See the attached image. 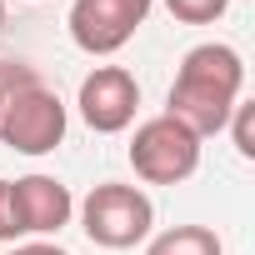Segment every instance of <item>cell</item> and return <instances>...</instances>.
<instances>
[{
    "mask_svg": "<svg viewBox=\"0 0 255 255\" xmlns=\"http://www.w3.org/2000/svg\"><path fill=\"white\" fill-rule=\"evenodd\" d=\"M145 255H225V245L210 225H170V230L150 235Z\"/></svg>",
    "mask_w": 255,
    "mask_h": 255,
    "instance_id": "cell-8",
    "label": "cell"
},
{
    "mask_svg": "<svg viewBox=\"0 0 255 255\" xmlns=\"http://www.w3.org/2000/svg\"><path fill=\"white\" fill-rule=\"evenodd\" d=\"M20 230H15V210H10V180H0V245H15Z\"/></svg>",
    "mask_w": 255,
    "mask_h": 255,
    "instance_id": "cell-11",
    "label": "cell"
},
{
    "mask_svg": "<svg viewBox=\"0 0 255 255\" xmlns=\"http://www.w3.org/2000/svg\"><path fill=\"white\" fill-rule=\"evenodd\" d=\"M10 255H70V250H60L55 240H25V245H15Z\"/></svg>",
    "mask_w": 255,
    "mask_h": 255,
    "instance_id": "cell-12",
    "label": "cell"
},
{
    "mask_svg": "<svg viewBox=\"0 0 255 255\" xmlns=\"http://www.w3.org/2000/svg\"><path fill=\"white\" fill-rule=\"evenodd\" d=\"M65 100L30 70L5 60V95H0V145L15 155H50L65 140Z\"/></svg>",
    "mask_w": 255,
    "mask_h": 255,
    "instance_id": "cell-2",
    "label": "cell"
},
{
    "mask_svg": "<svg viewBox=\"0 0 255 255\" xmlns=\"http://www.w3.org/2000/svg\"><path fill=\"white\" fill-rule=\"evenodd\" d=\"M150 5L155 0H75L65 25H70V40L85 55H115L135 40Z\"/></svg>",
    "mask_w": 255,
    "mask_h": 255,
    "instance_id": "cell-5",
    "label": "cell"
},
{
    "mask_svg": "<svg viewBox=\"0 0 255 255\" xmlns=\"http://www.w3.org/2000/svg\"><path fill=\"white\" fill-rule=\"evenodd\" d=\"M165 10H170L180 25H215V20L230 10V0H165Z\"/></svg>",
    "mask_w": 255,
    "mask_h": 255,
    "instance_id": "cell-9",
    "label": "cell"
},
{
    "mask_svg": "<svg viewBox=\"0 0 255 255\" xmlns=\"http://www.w3.org/2000/svg\"><path fill=\"white\" fill-rule=\"evenodd\" d=\"M200 145L180 120H170L165 110L140 120L135 135H130V170L145 180V185H180L200 170Z\"/></svg>",
    "mask_w": 255,
    "mask_h": 255,
    "instance_id": "cell-4",
    "label": "cell"
},
{
    "mask_svg": "<svg viewBox=\"0 0 255 255\" xmlns=\"http://www.w3.org/2000/svg\"><path fill=\"white\" fill-rule=\"evenodd\" d=\"M80 230L100 250H135L155 230V200L140 185L105 180L80 200Z\"/></svg>",
    "mask_w": 255,
    "mask_h": 255,
    "instance_id": "cell-3",
    "label": "cell"
},
{
    "mask_svg": "<svg viewBox=\"0 0 255 255\" xmlns=\"http://www.w3.org/2000/svg\"><path fill=\"white\" fill-rule=\"evenodd\" d=\"M10 210H15V230L20 235H60L75 215V195L65 190V180L55 175H20L10 180Z\"/></svg>",
    "mask_w": 255,
    "mask_h": 255,
    "instance_id": "cell-7",
    "label": "cell"
},
{
    "mask_svg": "<svg viewBox=\"0 0 255 255\" xmlns=\"http://www.w3.org/2000/svg\"><path fill=\"white\" fill-rule=\"evenodd\" d=\"M0 95H5V60H0Z\"/></svg>",
    "mask_w": 255,
    "mask_h": 255,
    "instance_id": "cell-13",
    "label": "cell"
},
{
    "mask_svg": "<svg viewBox=\"0 0 255 255\" xmlns=\"http://www.w3.org/2000/svg\"><path fill=\"white\" fill-rule=\"evenodd\" d=\"M245 100V60L235 45L205 40L195 50H185L170 95H165V115L180 120L195 140H210L230 125V110Z\"/></svg>",
    "mask_w": 255,
    "mask_h": 255,
    "instance_id": "cell-1",
    "label": "cell"
},
{
    "mask_svg": "<svg viewBox=\"0 0 255 255\" xmlns=\"http://www.w3.org/2000/svg\"><path fill=\"white\" fill-rule=\"evenodd\" d=\"M0 30H5V0H0Z\"/></svg>",
    "mask_w": 255,
    "mask_h": 255,
    "instance_id": "cell-14",
    "label": "cell"
},
{
    "mask_svg": "<svg viewBox=\"0 0 255 255\" xmlns=\"http://www.w3.org/2000/svg\"><path fill=\"white\" fill-rule=\"evenodd\" d=\"M225 130H230V140H235V150H240V160H255V105H235L230 110V125H225Z\"/></svg>",
    "mask_w": 255,
    "mask_h": 255,
    "instance_id": "cell-10",
    "label": "cell"
},
{
    "mask_svg": "<svg viewBox=\"0 0 255 255\" xmlns=\"http://www.w3.org/2000/svg\"><path fill=\"white\" fill-rule=\"evenodd\" d=\"M75 110H80V120L90 125L95 135H120V130H130V125H135L140 80L125 70V65H95V70L80 80Z\"/></svg>",
    "mask_w": 255,
    "mask_h": 255,
    "instance_id": "cell-6",
    "label": "cell"
}]
</instances>
